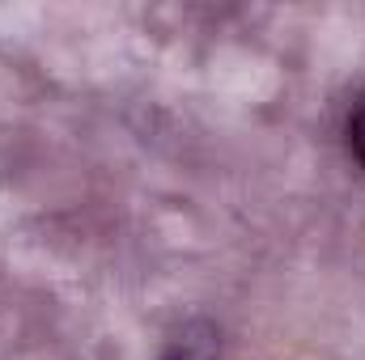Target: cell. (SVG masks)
I'll list each match as a JSON object with an SVG mask.
<instances>
[{
	"instance_id": "6da1fadb",
	"label": "cell",
	"mask_w": 365,
	"mask_h": 360,
	"mask_svg": "<svg viewBox=\"0 0 365 360\" xmlns=\"http://www.w3.org/2000/svg\"><path fill=\"white\" fill-rule=\"evenodd\" d=\"M162 360H217V331L208 322H182V331L166 344Z\"/></svg>"
},
{
	"instance_id": "7a4b0ae2",
	"label": "cell",
	"mask_w": 365,
	"mask_h": 360,
	"mask_svg": "<svg viewBox=\"0 0 365 360\" xmlns=\"http://www.w3.org/2000/svg\"><path fill=\"white\" fill-rule=\"evenodd\" d=\"M344 136H349V153L357 157V166L365 170V90L357 93V97H353V106H349Z\"/></svg>"
}]
</instances>
